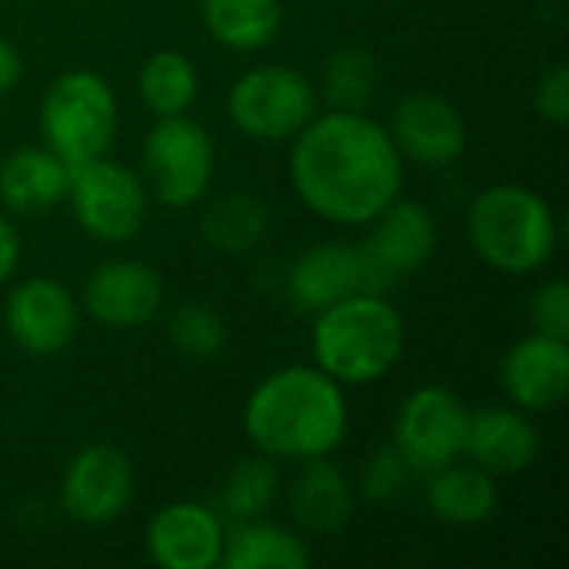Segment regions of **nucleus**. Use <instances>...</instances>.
I'll use <instances>...</instances> for the list:
<instances>
[{
    "instance_id": "1",
    "label": "nucleus",
    "mask_w": 569,
    "mask_h": 569,
    "mask_svg": "<svg viewBox=\"0 0 569 569\" xmlns=\"http://www.w3.org/2000/svg\"><path fill=\"white\" fill-rule=\"evenodd\" d=\"M290 177L313 213L333 223H370L397 200L403 160L377 120L360 110H333L297 133Z\"/></svg>"
},
{
    "instance_id": "2",
    "label": "nucleus",
    "mask_w": 569,
    "mask_h": 569,
    "mask_svg": "<svg viewBox=\"0 0 569 569\" xmlns=\"http://www.w3.org/2000/svg\"><path fill=\"white\" fill-rule=\"evenodd\" d=\"M243 427L270 457H327L347 433V400L330 373L287 367L257 383L243 410Z\"/></svg>"
},
{
    "instance_id": "3",
    "label": "nucleus",
    "mask_w": 569,
    "mask_h": 569,
    "mask_svg": "<svg viewBox=\"0 0 569 569\" xmlns=\"http://www.w3.org/2000/svg\"><path fill=\"white\" fill-rule=\"evenodd\" d=\"M403 343V317L377 293H353L317 313L313 357L333 380L367 383L383 377L400 360Z\"/></svg>"
},
{
    "instance_id": "4",
    "label": "nucleus",
    "mask_w": 569,
    "mask_h": 569,
    "mask_svg": "<svg viewBox=\"0 0 569 569\" xmlns=\"http://www.w3.org/2000/svg\"><path fill=\"white\" fill-rule=\"evenodd\" d=\"M473 250L503 273H530L553 257L557 223L550 203L517 183L483 190L470 207Z\"/></svg>"
},
{
    "instance_id": "5",
    "label": "nucleus",
    "mask_w": 569,
    "mask_h": 569,
    "mask_svg": "<svg viewBox=\"0 0 569 569\" xmlns=\"http://www.w3.org/2000/svg\"><path fill=\"white\" fill-rule=\"evenodd\" d=\"M40 130L47 150H53L70 170L103 157L117 133L113 90L90 70H70L57 77L43 93Z\"/></svg>"
},
{
    "instance_id": "6",
    "label": "nucleus",
    "mask_w": 569,
    "mask_h": 569,
    "mask_svg": "<svg viewBox=\"0 0 569 569\" xmlns=\"http://www.w3.org/2000/svg\"><path fill=\"white\" fill-rule=\"evenodd\" d=\"M213 177V143L207 130L183 113L160 117L143 143L147 190L167 207H193Z\"/></svg>"
},
{
    "instance_id": "7",
    "label": "nucleus",
    "mask_w": 569,
    "mask_h": 569,
    "mask_svg": "<svg viewBox=\"0 0 569 569\" xmlns=\"http://www.w3.org/2000/svg\"><path fill=\"white\" fill-rule=\"evenodd\" d=\"M233 123L257 140L297 137L317 117V93L310 80L290 67H257L230 90Z\"/></svg>"
},
{
    "instance_id": "8",
    "label": "nucleus",
    "mask_w": 569,
    "mask_h": 569,
    "mask_svg": "<svg viewBox=\"0 0 569 569\" xmlns=\"http://www.w3.org/2000/svg\"><path fill=\"white\" fill-rule=\"evenodd\" d=\"M70 203L80 227L107 243H120L140 233L147 217V187L143 180L113 160H90L70 170Z\"/></svg>"
},
{
    "instance_id": "9",
    "label": "nucleus",
    "mask_w": 569,
    "mask_h": 569,
    "mask_svg": "<svg viewBox=\"0 0 569 569\" xmlns=\"http://www.w3.org/2000/svg\"><path fill=\"white\" fill-rule=\"evenodd\" d=\"M470 427L467 403L447 387L413 390L397 417V450L417 470H440L463 453Z\"/></svg>"
},
{
    "instance_id": "10",
    "label": "nucleus",
    "mask_w": 569,
    "mask_h": 569,
    "mask_svg": "<svg viewBox=\"0 0 569 569\" xmlns=\"http://www.w3.org/2000/svg\"><path fill=\"white\" fill-rule=\"evenodd\" d=\"M133 497V467L117 447H87L80 450L67 470H63V487L60 500L63 510L77 523H110L117 520Z\"/></svg>"
},
{
    "instance_id": "11",
    "label": "nucleus",
    "mask_w": 569,
    "mask_h": 569,
    "mask_svg": "<svg viewBox=\"0 0 569 569\" xmlns=\"http://www.w3.org/2000/svg\"><path fill=\"white\" fill-rule=\"evenodd\" d=\"M390 283L363 250L347 243H320L307 250L293 273H290V297L297 310L320 313L323 307L353 297V293H377Z\"/></svg>"
},
{
    "instance_id": "12",
    "label": "nucleus",
    "mask_w": 569,
    "mask_h": 569,
    "mask_svg": "<svg viewBox=\"0 0 569 569\" xmlns=\"http://www.w3.org/2000/svg\"><path fill=\"white\" fill-rule=\"evenodd\" d=\"M10 337L33 357H53L77 337V303L73 297L47 277H30L17 283L3 310Z\"/></svg>"
},
{
    "instance_id": "13",
    "label": "nucleus",
    "mask_w": 569,
    "mask_h": 569,
    "mask_svg": "<svg viewBox=\"0 0 569 569\" xmlns=\"http://www.w3.org/2000/svg\"><path fill=\"white\" fill-rule=\"evenodd\" d=\"M163 303V280L153 267L137 260H113L93 270L83 290L87 313L113 330L147 323Z\"/></svg>"
},
{
    "instance_id": "14",
    "label": "nucleus",
    "mask_w": 569,
    "mask_h": 569,
    "mask_svg": "<svg viewBox=\"0 0 569 569\" xmlns=\"http://www.w3.org/2000/svg\"><path fill=\"white\" fill-rule=\"evenodd\" d=\"M147 550L163 569H210L223 557V523L210 507L170 503L147 527Z\"/></svg>"
},
{
    "instance_id": "15",
    "label": "nucleus",
    "mask_w": 569,
    "mask_h": 569,
    "mask_svg": "<svg viewBox=\"0 0 569 569\" xmlns=\"http://www.w3.org/2000/svg\"><path fill=\"white\" fill-rule=\"evenodd\" d=\"M393 143L423 167L453 163L467 147V123L460 110L437 93H410L393 110Z\"/></svg>"
},
{
    "instance_id": "16",
    "label": "nucleus",
    "mask_w": 569,
    "mask_h": 569,
    "mask_svg": "<svg viewBox=\"0 0 569 569\" xmlns=\"http://www.w3.org/2000/svg\"><path fill=\"white\" fill-rule=\"evenodd\" d=\"M503 390L520 410H553L569 390V343L543 333L523 337L503 357Z\"/></svg>"
},
{
    "instance_id": "17",
    "label": "nucleus",
    "mask_w": 569,
    "mask_h": 569,
    "mask_svg": "<svg viewBox=\"0 0 569 569\" xmlns=\"http://www.w3.org/2000/svg\"><path fill=\"white\" fill-rule=\"evenodd\" d=\"M463 453H470V460L490 477H510L523 473L537 460L540 437L523 413L507 407H487L470 413Z\"/></svg>"
},
{
    "instance_id": "18",
    "label": "nucleus",
    "mask_w": 569,
    "mask_h": 569,
    "mask_svg": "<svg viewBox=\"0 0 569 569\" xmlns=\"http://www.w3.org/2000/svg\"><path fill=\"white\" fill-rule=\"evenodd\" d=\"M373 220H377V227H373L363 253L387 280H393L407 270H420L433 257L437 227H433V217L427 207L403 200V203H390Z\"/></svg>"
},
{
    "instance_id": "19",
    "label": "nucleus",
    "mask_w": 569,
    "mask_h": 569,
    "mask_svg": "<svg viewBox=\"0 0 569 569\" xmlns=\"http://www.w3.org/2000/svg\"><path fill=\"white\" fill-rule=\"evenodd\" d=\"M293 520L313 533H337L353 517V487L323 457H310L290 490Z\"/></svg>"
},
{
    "instance_id": "20",
    "label": "nucleus",
    "mask_w": 569,
    "mask_h": 569,
    "mask_svg": "<svg viewBox=\"0 0 569 569\" xmlns=\"http://www.w3.org/2000/svg\"><path fill=\"white\" fill-rule=\"evenodd\" d=\"M70 187V167L53 153L40 147L17 150L0 167V197L7 207L20 213H40L57 207L67 197Z\"/></svg>"
},
{
    "instance_id": "21",
    "label": "nucleus",
    "mask_w": 569,
    "mask_h": 569,
    "mask_svg": "<svg viewBox=\"0 0 569 569\" xmlns=\"http://www.w3.org/2000/svg\"><path fill=\"white\" fill-rule=\"evenodd\" d=\"M497 483L487 470L473 467H440L427 487V503L437 520L450 527H477L497 510Z\"/></svg>"
},
{
    "instance_id": "22",
    "label": "nucleus",
    "mask_w": 569,
    "mask_h": 569,
    "mask_svg": "<svg viewBox=\"0 0 569 569\" xmlns=\"http://www.w3.org/2000/svg\"><path fill=\"white\" fill-rule=\"evenodd\" d=\"M203 23L217 43L257 50L280 30V0H203Z\"/></svg>"
},
{
    "instance_id": "23",
    "label": "nucleus",
    "mask_w": 569,
    "mask_h": 569,
    "mask_svg": "<svg viewBox=\"0 0 569 569\" xmlns=\"http://www.w3.org/2000/svg\"><path fill=\"white\" fill-rule=\"evenodd\" d=\"M220 560L227 569H307L310 550L297 533L277 523L243 520Z\"/></svg>"
},
{
    "instance_id": "24",
    "label": "nucleus",
    "mask_w": 569,
    "mask_h": 569,
    "mask_svg": "<svg viewBox=\"0 0 569 569\" xmlns=\"http://www.w3.org/2000/svg\"><path fill=\"white\" fill-rule=\"evenodd\" d=\"M203 240L223 253H247L267 233V210L250 193H227L203 210Z\"/></svg>"
},
{
    "instance_id": "25",
    "label": "nucleus",
    "mask_w": 569,
    "mask_h": 569,
    "mask_svg": "<svg viewBox=\"0 0 569 569\" xmlns=\"http://www.w3.org/2000/svg\"><path fill=\"white\" fill-rule=\"evenodd\" d=\"M137 87H140L143 103L157 117H173V113H183L197 100L200 80H197L190 57L177 50H160L143 63Z\"/></svg>"
},
{
    "instance_id": "26",
    "label": "nucleus",
    "mask_w": 569,
    "mask_h": 569,
    "mask_svg": "<svg viewBox=\"0 0 569 569\" xmlns=\"http://www.w3.org/2000/svg\"><path fill=\"white\" fill-rule=\"evenodd\" d=\"M280 490V473L270 460H240L220 493V510L233 520H257Z\"/></svg>"
},
{
    "instance_id": "27",
    "label": "nucleus",
    "mask_w": 569,
    "mask_h": 569,
    "mask_svg": "<svg viewBox=\"0 0 569 569\" xmlns=\"http://www.w3.org/2000/svg\"><path fill=\"white\" fill-rule=\"evenodd\" d=\"M167 333L173 340V347L193 360H210L223 350L227 343V330L223 320L207 307V303H180L170 313Z\"/></svg>"
},
{
    "instance_id": "28",
    "label": "nucleus",
    "mask_w": 569,
    "mask_h": 569,
    "mask_svg": "<svg viewBox=\"0 0 569 569\" xmlns=\"http://www.w3.org/2000/svg\"><path fill=\"white\" fill-rule=\"evenodd\" d=\"M377 83V67L373 57L360 47L337 50L327 63V97L340 110H360Z\"/></svg>"
},
{
    "instance_id": "29",
    "label": "nucleus",
    "mask_w": 569,
    "mask_h": 569,
    "mask_svg": "<svg viewBox=\"0 0 569 569\" xmlns=\"http://www.w3.org/2000/svg\"><path fill=\"white\" fill-rule=\"evenodd\" d=\"M530 320L533 330L553 340L569 343V287L567 280H550L540 287L530 300Z\"/></svg>"
},
{
    "instance_id": "30",
    "label": "nucleus",
    "mask_w": 569,
    "mask_h": 569,
    "mask_svg": "<svg viewBox=\"0 0 569 569\" xmlns=\"http://www.w3.org/2000/svg\"><path fill=\"white\" fill-rule=\"evenodd\" d=\"M537 110L550 120V123H557V127H563L569 120V70L567 67H553L543 80H540V87H537Z\"/></svg>"
},
{
    "instance_id": "31",
    "label": "nucleus",
    "mask_w": 569,
    "mask_h": 569,
    "mask_svg": "<svg viewBox=\"0 0 569 569\" xmlns=\"http://www.w3.org/2000/svg\"><path fill=\"white\" fill-rule=\"evenodd\" d=\"M407 467H410V463L400 457V450H397V453H387V457H377V460L370 463V470H367V483H363L367 493H370L373 500L390 497L393 490H400Z\"/></svg>"
},
{
    "instance_id": "32",
    "label": "nucleus",
    "mask_w": 569,
    "mask_h": 569,
    "mask_svg": "<svg viewBox=\"0 0 569 569\" xmlns=\"http://www.w3.org/2000/svg\"><path fill=\"white\" fill-rule=\"evenodd\" d=\"M17 257H20V240H17V230L0 217V283L13 273L17 267Z\"/></svg>"
},
{
    "instance_id": "33",
    "label": "nucleus",
    "mask_w": 569,
    "mask_h": 569,
    "mask_svg": "<svg viewBox=\"0 0 569 569\" xmlns=\"http://www.w3.org/2000/svg\"><path fill=\"white\" fill-rule=\"evenodd\" d=\"M20 53L0 37V93H7L17 80H20Z\"/></svg>"
}]
</instances>
